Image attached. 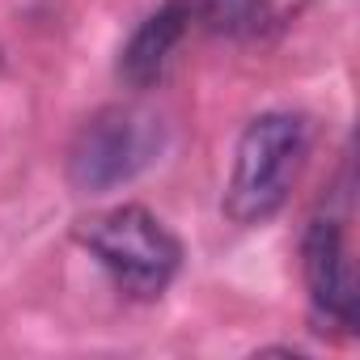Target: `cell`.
<instances>
[{
	"label": "cell",
	"mask_w": 360,
	"mask_h": 360,
	"mask_svg": "<svg viewBox=\"0 0 360 360\" xmlns=\"http://www.w3.org/2000/svg\"><path fill=\"white\" fill-rule=\"evenodd\" d=\"M191 22L204 26L208 34L255 39L259 30H267L271 9L267 0H191Z\"/></svg>",
	"instance_id": "6"
},
{
	"label": "cell",
	"mask_w": 360,
	"mask_h": 360,
	"mask_svg": "<svg viewBox=\"0 0 360 360\" xmlns=\"http://www.w3.org/2000/svg\"><path fill=\"white\" fill-rule=\"evenodd\" d=\"M191 26H195V22H191V0H165L157 13H148V18L131 30L127 47H123V56H119V77H123L131 89L157 85L161 72H165V64H169V56H174V47L183 43V34H187Z\"/></svg>",
	"instance_id": "5"
},
{
	"label": "cell",
	"mask_w": 360,
	"mask_h": 360,
	"mask_svg": "<svg viewBox=\"0 0 360 360\" xmlns=\"http://www.w3.org/2000/svg\"><path fill=\"white\" fill-rule=\"evenodd\" d=\"M161 153V119L136 102H115L89 115L68 148V183L81 195L115 191Z\"/></svg>",
	"instance_id": "3"
},
{
	"label": "cell",
	"mask_w": 360,
	"mask_h": 360,
	"mask_svg": "<svg viewBox=\"0 0 360 360\" xmlns=\"http://www.w3.org/2000/svg\"><path fill=\"white\" fill-rule=\"evenodd\" d=\"M309 153V123L292 110H267L246 123L233 148V174L225 187V217L233 225L271 221L301 178Z\"/></svg>",
	"instance_id": "1"
},
{
	"label": "cell",
	"mask_w": 360,
	"mask_h": 360,
	"mask_svg": "<svg viewBox=\"0 0 360 360\" xmlns=\"http://www.w3.org/2000/svg\"><path fill=\"white\" fill-rule=\"evenodd\" d=\"M0 64H5V56H0Z\"/></svg>",
	"instance_id": "7"
},
{
	"label": "cell",
	"mask_w": 360,
	"mask_h": 360,
	"mask_svg": "<svg viewBox=\"0 0 360 360\" xmlns=\"http://www.w3.org/2000/svg\"><path fill=\"white\" fill-rule=\"evenodd\" d=\"M301 267H305V288L314 301V314L339 330H356L360 318V284L356 267L343 246V229L330 217H314L301 242Z\"/></svg>",
	"instance_id": "4"
},
{
	"label": "cell",
	"mask_w": 360,
	"mask_h": 360,
	"mask_svg": "<svg viewBox=\"0 0 360 360\" xmlns=\"http://www.w3.org/2000/svg\"><path fill=\"white\" fill-rule=\"evenodd\" d=\"M77 238L102 263V271L127 297H140V301L161 297L178 276V267H183L178 238L140 204H119L110 212L81 221Z\"/></svg>",
	"instance_id": "2"
}]
</instances>
